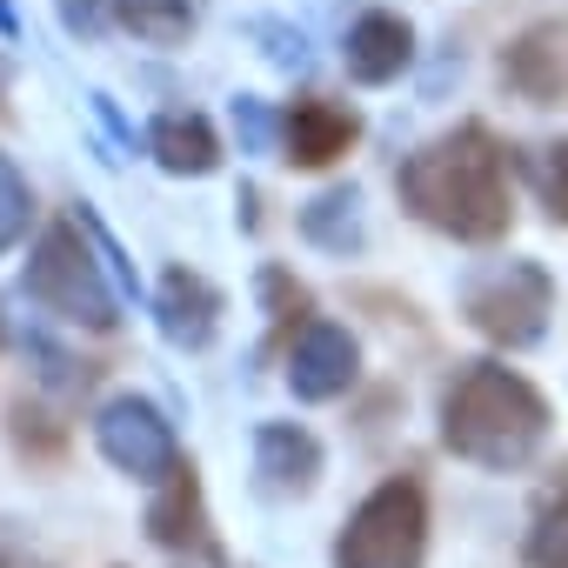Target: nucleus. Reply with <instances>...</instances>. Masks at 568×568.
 I'll return each mask as SVG.
<instances>
[{
  "mask_svg": "<svg viewBox=\"0 0 568 568\" xmlns=\"http://www.w3.org/2000/svg\"><path fill=\"white\" fill-rule=\"evenodd\" d=\"M362 375V348L342 322H302L295 348H288V388L295 402H335L348 395Z\"/></svg>",
  "mask_w": 568,
  "mask_h": 568,
  "instance_id": "obj_8",
  "label": "nucleus"
},
{
  "mask_svg": "<svg viewBox=\"0 0 568 568\" xmlns=\"http://www.w3.org/2000/svg\"><path fill=\"white\" fill-rule=\"evenodd\" d=\"M234 134H241V148H247V154H267V148H274V134H281V121H274L254 94H241V101H234Z\"/></svg>",
  "mask_w": 568,
  "mask_h": 568,
  "instance_id": "obj_21",
  "label": "nucleus"
},
{
  "mask_svg": "<svg viewBox=\"0 0 568 568\" xmlns=\"http://www.w3.org/2000/svg\"><path fill=\"white\" fill-rule=\"evenodd\" d=\"M0 568H41L34 555H21V548H0Z\"/></svg>",
  "mask_w": 568,
  "mask_h": 568,
  "instance_id": "obj_23",
  "label": "nucleus"
},
{
  "mask_svg": "<svg viewBox=\"0 0 568 568\" xmlns=\"http://www.w3.org/2000/svg\"><path fill=\"white\" fill-rule=\"evenodd\" d=\"M408 61H415V28H408L402 14H388V8H368V14L348 28V41H342V68H348V81H362V88L395 81Z\"/></svg>",
  "mask_w": 568,
  "mask_h": 568,
  "instance_id": "obj_10",
  "label": "nucleus"
},
{
  "mask_svg": "<svg viewBox=\"0 0 568 568\" xmlns=\"http://www.w3.org/2000/svg\"><path fill=\"white\" fill-rule=\"evenodd\" d=\"M28 295L81 328H114V288H108V267L88 254L81 221L74 227H48L34 261H28Z\"/></svg>",
  "mask_w": 568,
  "mask_h": 568,
  "instance_id": "obj_4",
  "label": "nucleus"
},
{
  "mask_svg": "<svg viewBox=\"0 0 568 568\" xmlns=\"http://www.w3.org/2000/svg\"><path fill=\"white\" fill-rule=\"evenodd\" d=\"M94 442H101V455H108L121 475H134V481H168V475L181 468V448H174L168 415H161L154 402H141V395H114V402H101V415H94Z\"/></svg>",
  "mask_w": 568,
  "mask_h": 568,
  "instance_id": "obj_6",
  "label": "nucleus"
},
{
  "mask_svg": "<svg viewBox=\"0 0 568 568\" xmlns=\"http://www.w3.org/2000/svg\"><path fill=\"white\" fill-rule=\"evenodd\" d=\"M555 315V281L541 261H501L468 281V322L495 348H535Z\"/></svg>",
  "mask_w": 568,
  "mask_h": 568,
  "instance_id": "obj_5",
  "label": "nucleus"
},
{
  "mask_svg": "<svg viewBox=\"0 0 568 568\" xmlns=\"http://www.w3.org/2000/svg\"><path fill=\"white\" fill-rule=\"evenodd\" d=\"M422 555H428V488L415 475H388L335 541V568H422Z\"/></svg>",
  "mask_w": 568,
  "mask_h": 568,
  "instance_id": "obj_3",
  "label": "nucleus"
},
{
  "mask_svg": "<svg viewBox=\"0 0 568 568\" xmlns=\"http://www.w3.org/2000/svg\"><path fill=\"white\" fill-rule=\"evenodd\" d=\"M302 234H308L315 247H328V254L362 247V241H368V227H362V194H355V187H328V194H315V201L302 207Z\"/></svg>",
  "mask_w": 568,
  "mask_h": 568,
  "instance_id": "obj_14",
  "label": "nucleus"
},
{
  "mask_svg": "<svg viewBox=\"0 0 568 568\" xmlns=\"http://www.w3.org/2000/svg\"><path fill=\"white\" fill-rule=\"evenodd\" d=\"M28 214H34V194H28V181H21V168L0 154V254H8L21 234H28Z\"/></svg>",
  "mask_w": 568,
  "mask_h": 568,
  "instance_id": "obj_18",
  "label": "nucleus"
},
{
  "mask_svg": "<svg viewBox=\"0 0 568 568\" xmlns=\"http://www.w3.org/2000/svg\"><path fill=\"white\" fill-rule=\"evenodd\" d=\"M194 521H201V495H194L187 468H174V475H168V495H161L154 515H148V528H154V541L187 548V541H194Z\"/></svg>",
  "mask_w": 568,
  "mask_h": 568,
  "instance_id": "obj_16",
  "label": "nucleus"
},
{
  "mask_svg": "<svg viewBox=\"0 0 568 568\" xmlns=\"http://www.w3.org/2000/svg\"><path fill=\"white\" fill-rule=\"evenodd\" d=\"M535 187H541V207H548V221H555V227H568V141H555V148L541 154V168H535Z\"/></svg>",
  "mask_w": 568,
  "mask_h": 568,
  "instance_id": "obj_19",
  "label": "nucleus"
},
{
  "mask_svg": "<svg viewBox=\"0 0 568 568\" xmlns=\"http://www.w3.org/2000/svg\"><path fill=\"white\" fill-rule=\"evenodd\" d=\"M402 201L415 221L468 241V247H488L515 227V181H508V148L481 128V121H462L455 134L415 148L395 174Z\"/></svg>",
  "mask_w": 568,
  "mask_h": 568,
  "instance_id": "obj_1",
  "label": "nucleus"
},
{
  "mask_svg": "<svg viewBox=\"0 0 568 568\" xmlns=\"http://www.w3.org/2000/svg\"><path fill=\"white\" fill-rule=\"evenodd\" d=\"M521 561L528 568H568V488L535 515V528L521 541Z\"/></svg>",
  "mask_w": 568,
  "mask_h": 568,
  "instance_id": "obj_17",
  "label": "nucleus"
},
{
  "mask_svg": "<svg viewBox=\"0 0 568 568\" xmlns=\"http://www.w3.org/2000/svg\"><path fill=\"white\" fill-rule=\"evenodd\" d=\"M501 88L528 108H568V21H535L501 48Z\"/></svg>",
  "mask_w": 568,
  "mask_h": 568,
  "instance_id": "obj_7",
  "label": "nucleus"
},
{
  "mask_svg": "<svg viewBox=\"0 0 568 568\" xmlns=\"http://www.w3.org/2000/svg\"><path fill=\"white\" fill-rule=\"evenodd\" d=\"M254 41H267L274 68H308V34L288 28V21H254Z\"/></svg>",
  "mask_w": 568,
  "mask_h": 568,
  "instance_id": "obj_20",
  "label": "nucleus"
},
{
  "mask_svg": "<svg viewBox=\"0 0 568 568\" xmlns=\"http://www.w3.org/2000/svg\"><path fill=\"white\" fill-rule=\"evenodd\" d=\"M21 21H14V8H8V0H0V34H14Z\"/></svg>",
  "mask_w": 568,
  "mask_h": 568,
  "instance_id": "obj_24",
  "label": "nucleus"
},
{
  "mask_svg": "<svg viewBox=\"0 0 568 568\" xmlns=\"http://www.w3.org/2000/svg\"><path fill=\"white\" fill-rule=\"evenodd\" d=\"M254 475L267 495H308L322 481V442L295 422H261L254 428Z\"/></svg>",
  "mask_w": 568,
  "mask_h": 568,
  "instance_id": "obj_11",
  "label": "nucleus"
},
{
  "mask_svg": "<svg viewBox=\"0 0 568 568\" xmlns=\"http://www.w3.org/2000/svg\"><path fill=\"white\" fill-rule=\"evenodd\" d=\"M121 28H134L141 41L154 48H181L194 28H201V0H114Z\"/></svg>",
  "mask_w": 568,
  "mask_h": 568,
  "instance_id": "obj_15",
  "label": "nucleus"
},
{
  "mask_svg": "<svg viewBox=\"0 0 568 568\" xmlns=\"http://www.w3.org/2000/svg\"><path fill=\"white\" fill-rule=\"evenodd\" d=\"M355 141H362L355 108H342L328 94H302L281 114V161H295V168H335Z\"/></svg>",
  "mask_w": 568,
  "mask_h": 568,
  "instance_id": "obj_9",
  "label": "nucleus"
},
{
  "mask_svg": "<svg viewBox=\"0 0 568 568\" xmlns=\"http://www.w3.org/2000/svg\"><path fill=\"white\" fill-rule=\"evenodd\" d=\"M154 315H161V335H168L174 348H207V342H214V315H221V295L207 288L201 274L174 267V274L161 281V302H154Z\"/></svg>",
  "mask_w": 568,
  "mask_h": 568,
  "instance_id": "obj_12",
  "label": "nucleus"
},
{
  "mask_svg": "<svg viewBox=\"0 0 568 568\" xmlns=\"http://www.w3.org/2000/svg\"><path fill=\"white\" fill-rule=\"evenodd\" d=\"M148 154L168 168V174H214L221 168V141L201 114H161L148 128Z\"/></svg>",
  "mask_w": 568,
  "mask_h": 568,
  "instance_id": "obj_13",
  "label": "nucleus"
},
{
  "mask_svg": "<svg viewBox=\"0 0 568 568\" xmlns=\"http://www.w3.org/2000/svg\"><path fill=\"white\" fill-rule=\"evenodd\" d=\"M261 288H267V302H274V322H281V328H288V322H302V315H308V295H302L295 281L281 274V267H267V274H261Z\"/></svg>",
  "mask_w": 568,
  "mask_h": 568,
  "instance_id": "obj_22",
  "label": "nucleus"
},
{
  "mask_svg": "<svg viewBox=\"0 0 568 568\" xmlns=\"http://www.w3.org/2000/svg\"><path fill=\"white\" fill-rule=\"evenodd\" d=\"M548 395L508 368V362H468L448 395H442V442L448 455L488 468V475H508V468H528L548 442Z\"/></svg>",
  "mask_w": 568,
  "mask_h": 568,
  "instance_id": "obj_2",
  "label": "nucleus"
}]
</instances>
